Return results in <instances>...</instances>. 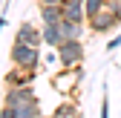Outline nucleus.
<instances>
[{
	"mask_svg": "<svg viewBox=\"0 0 121 118\" xmlns=\"http://www.w3.org/2000/svg\"><path fill=\"white\" fill-rule=\"evenodd\" d=\"M55 115H60V118H69V115H78V107H75V104H60V107L55 110Z\"/></svg>",
	"mask_w": 121,
	"mask_h": 118,
	"instance_id": "obj_12",
	"label": "nucleus"
},
{
	"mask_svg": "<svg viewBox=\"0 0 121 118\" xmlns=\"http://www.w3.org/2000/svg\"><path fill=\"white\" fill-rule=\"evenodd\" d=\"M60 32H64V40H81L84 38V23L78 20H60Z\"/></svg>",
	"mask_w": 121,
	"mask_h": 118,
	"instance_id": "obj_10",
	"label": "nucleus"
},
{
	"mask_svg": "<svg viewBox=\"0 0 121 118\" xmlns=\"http://www.w3.org/2000/svg\"><path fill=\"white\" fill-rule=\"evenodd\" d=\"M118 46H121V35H118V38H112V40L107 43V52H115Z\"/></svg>",
	"mask_w": 121,
	"mask_h": 118,
	"instance_id": "obj_13",
	"label": "nucleus"
},
{
	"mask_svg": "<svg viewBox=\"0 0 121 118\" xmlns=\"http://www.w3.org/2000/svg\"><path fill=\"white\" fill-rule=\"evenodd\" d=\"M40 20L43 26H55L64 20V9H60V3H40Z\"/></svg>",
	"mask_w": 121,
	"mask_h": 118,
	"instance_id": "obj_8",
	"label": "nucleus"
},
{
	"mask_svg": "<svg viewBox=\"0 0 121 118\" xmlns=\"http://www.w3.org/2000/svg\"><path fill=\"white\" fill-rule=\"evenodd\" d=\"M38 3H64V0H38Z\"/></svg>",
	"mask_w": 121,
	"mask_h": 118,
	"instance_id": "obj_17",
	"label": "nucleus"
},
{
	"mask_svg": "<svg viewBox=\"0 0 121 118\" xmlns=\"http://www.w3.org/2000/svg\"><path fill=\"white\" fill-rule=\"evenodd\" d=\"M86 23H89V29H92L95 35H107V32H112V29L121 23V17L115 14L112 3L107 0V3H104V9H101V12H95V14H92V17H89Z\"/></svg>",
	"mask_w": 121,
	"mask_h": 118,
	"instance_id": "obj_3",
	"label": "nucleus"
},
{
	"mask_svg": "<svg viewBox=\"0 0 121 118\" xmlns=\"http://www.w3.org/2000/svg\"><path fill=\"white\" fill-rule=\"evenodd\" d=\"M14 40L17 43H29V46H43V32L32 23H20L17 32H14Z\"/></svg>",
	"mask_w": 121,
	"mask_h": 118,
	"instance_id": "obj_5",
	"label": "nucleus"
},
{
	"mask_svg": "<svg viewBox=\"0 0 121 118\" xmlns=\"http://www.w3.org/2000/svg\"><path fill=\"white\" fill-rule=\"evenodd\" d=\"M101 115H110V98L104 95V101H101Z\"/></svg>",
	"mask_w": 121,
	"mask_h": 118,
	"instance_id": "obj_14",
	"label": "nucleus"
},
{
	"mask_svg": "<svg viewBox=\"0 0 121 118\" xmlns=\"http://www.w3.org/2000/svg\"><path fill=\"white\" fill-rule=\"evenodd\" d=\"M110 3H112V9H115V14L121 17V0H110Z\"/></svg>",
	"mask_w": 121,
	"mask_h": 118,
	"instance_id": "obj_15",
	"label": "nucleus"
},
{
	"mask_svg": "<svg viewBox=\"0 0 121 118\" xmlns=\"http://www.w3.org/2000/svg\"><path fill=\"white\" fill-rule=\"evenodd\" d=\"M3 118H38L40 115V101L35 98L32 84L23 86H6V98H3Z\"/></svg>",
	"mask_w": 121,
	"mask_h": 118,
	"instance_id": "obj_1",
	"label": "nucleus"
},
{
	"mask_svg": "<svg viewBox=\"0 0 121 118\" xmlns=\"http://www.w3.org/2000/svg\"><path fill=\"white\" fill-rule=\"evenodd\" d=\"M9 58L14 66H26V69H38L40 63V46H29V43H17L9 49Z\"/></svg>",
	"mask_w": 121,
	"mask_h": 118,
	"instance_id": "obj_2",
	"label": "nucleus"
},
{
	"mask_svg": "<svg viewBox=\"0 0 121 118\" xmlns=\"http://www.w3.org/2000/svg\"><path fill=\"white\" fill-rule=\"evenodd\" d=\"M86 0H64L60 9H64V17L66 20H78V23H86Z\"/></svg>",
	"mask_w": 121,
	"mask_h": 118,
	"instance_id": "obj_6",
	"label": "nucleus"
},
{
	"mask_svg": "<svg viewBox=\"0 0 121 118\" xmlns=\"http://www.w3.org/2000/svg\"><path fill=\"white\" fill-rule=\"evenodd\" d=\"M32 81H35V69H26V66H14L6 75V86H23V84H32Z\"/></svg>",
	"mask_w": 121,
	"mask_h": 118,
	"instance_id": "obj_7",
	"label": "nucleus"
},
{
	"mask_svg": "<svg viewBox=\"0 0 121 118\" xmlns=\"http://www.w3.org/2000/svg\"><path fill=\"white\" fill-rule=\"evenodd\" d=\"M55 52H58L60 66H66V69L81 66V61H84V43H81V40H64Z\"/></svg>",
	"mask_w": 121,
	"mask_h": 118,
	"instance_id": "obj_4",
	"label": "nucleus"
},
{
	"mask_svg": "<svg viewBox=\"0 0 121 118\" xmlns=\"http://www.w3.org/2000/svg\"><path fill=\"white\" fill-rule=\"evenodd\" d=\"M3 26H6V9H3V14H0V32H3Z\"/></svg>",
	"mask_w": 121,
	"mask_h": 118,
	"instance_id": "obj_16",
	"label": "nucleus"
},
{
	"mask_svg": "<svg viewBox=\"0 0 121 118\" xmlns=\"http://www.w3.org/2000/svg\"><path fill=\"white\" fill-rule=\"evenodd\" d=\"M104 3H107V0H86V3H84V6H86V20L92 17L95 12H101V9H104Z\"/></svg>",
	"mask_w": 121,
	"mask_h": 118,
	"instance_id": "obj_11",
	"label": "nucleus"
},
{
	"mask_svg": "<svg viewBox=\"0 0 121 118\" xmlns=\"http://www.w3.org/2000/svg\"><path fill=\"white\" fill-rule=\"evenodd\" d=\"M40 32H43V46L58 49L60 43H64V32H60V23H55V26H40Z\"/></svg>",
	"mask_w": 121,
	"mask_h": 118,
	"instance_id": "obj_9",
	"label": "nucleus"
}]
</instances>
